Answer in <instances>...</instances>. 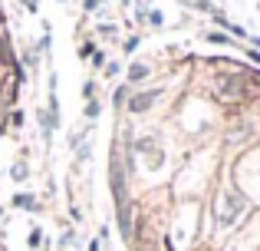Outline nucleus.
Masks as SVG:
<instances>
[{
	"mask_svg": "<svg viewBox=\"0 0 260 251\" xmlns=\"http://www.w3.org/2000/svg\"><path fill=\"white\" fill-rule=\"evenodd\" d=\"M217 96L221 99H241L244 96V79H217Z\"/></svg>",
	"mask_w": 260,
	"mask_h": 251,
	"instance_id": "f257e3e1",
	"label": "nucleus"
},
{
	"mask_svg": "<svg viewBox=\"0 0 260 251\" xmlns=\"http://www.w3.org/2000/svg\"><path fill=\"white\" fill-rule=\"evenodd\" d=\"M155 99H158V93H142V96H135L132 103H128V109H132V113H142L145 106H152Z\"/></svg>",
	"mask_w": 260,
	"mask_h": 251,
	"instance_id": "f03ea898",
	"label": "nucleus"
},
{
	"mask_svg": "<svg viewBox=\"0 0 260 251\" xmlns=\"http://www.w3.org/2000/svg\"><path fill=\"white\" fill-rule=\"evenodd\" d=\"M13 202H17L20 208H37V199H33V195H17Z\"/></svg>",
	"mask_w": 260,
	"mask_h": 251,
	"instance_id": "7ed1b4c3",
	"label": "nucleus"
},
{
	"mask_svg": "<svg viewBox=\"0 0 260 251\" xmlns=\"http://www.w3.org/2000/svg\"><path fill=\"white\" fill-rule=\"evenodd\" d=\"M142 76H148V70H145L142 63H135L132 70H128V79H142Z\"/></svg>",
	"mask_w": 260,
	"mask_h": 251,
	"instance_id": "20e7f679",
	"label": "nucleus"
},
{
	"mask_svg": "<svg viewBox=\"0 0 260 251\" xmlns=\"http://www.w3.org/2000/svg\"><path fill=\"white\" fill-rule=\"evenodd\" d=\"M10 175H13L17 182H20V179H26V165H13V172H10Z\"/></svg>",
	"mask_w": 260,
	"mask_h": 251,
	"instance_id": "39448f33",
	"label": "nucleus"
}]
</instances>
